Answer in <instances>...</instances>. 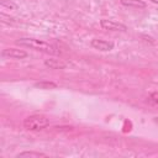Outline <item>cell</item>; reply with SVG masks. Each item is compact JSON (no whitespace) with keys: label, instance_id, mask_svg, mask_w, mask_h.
I'll use <instances>...</instances> for the list:
<instances>
[{"label":"cell","instance_id":"cell-1","mask_svg":"<svg viewBox=\"0 0 158 158\" xmlns=\"http://www.w3.org/2000/svg\"><path fill=\"white\" fill-rule=\"evenodd\" d=\"M16 43L19 46L27 47V48H31V49H35V51H38V52H42V53L51 54V56H56V54L59 53V49L56 44H53L51 42H47V41H43V40L23 37V38H19L16 41Z\"/></svg>","mask_w":158,"mask_h":158},{"label":"cell","instance_id":"cell-2","mask_svg":"<svg viewBox=\"0 0 158 158\" xmlns=\"http://www.w3.org/2000/svg\"><path fill=\"white\" fill-rule=\"evenodd\" d=\"M49 126V120L43 115H31L23 120V127L28 131H41Z\"/></svg>","mask_w":158,"mask_h":158},{"label":"cell","instance_id":"cell-3","mask_svg":"<svg viewBox=\"0 0 158 158\" xmlns=\"http://www.w3.org/2000/svg\"><path fill=\"white\" fill-rule=\"evenodd\" d=\"M100 26L102 30H107V31H120V32H126L127 31V26L121 23V22H117V21H114V20H106V19H102L100 21Z\"/></svg>","mask_w":158,"mask_h":158},{"label":"cell","instance_id":"cell-4","mask_svg":"<svg viewBox=\"0 0 158 158\" xmlns=\"http://www.w3.org/2000/svg\"><path fill=\"white\" fill-rule=\"evenodd\" d=\"M90 46L94 49H98L100 52H109L111 49H114L115 44L111 41H106V40H100V38H94L90 42Z\"/></svg>","mask_w":158,"mask_h":158},{"label":"cell","instance_id":"cell-5","mask_svg":"<svg viewBox=\"0 0 158 158\" xmlns=\"http://www.w3.org/2000/svg\"><path fill=\"white\" fill-rule=\"evenodd\" d=\"M1 56L5 57V58H11V59H23L28 54L23 49H19V48H5V49H2Z\"/></svg>","mask_w":158,"mask_h":158},{"label":"cell","instance_id":"cell-6","mask_svg":"<svg viewBox=\"0 0 158 158\" xmlns=\"http://www.w3.org/2000/svg\"><path fill=\"white\" fill-rule=\"evenodd\" d=\"M44 65L49 69H64L65 68V63H63L60 59L57 58H49L44 60Z\"/></svg>","mask_w":158,"mask_h":158},{"label":"cell","instance_id":"cell-7","mask_svg":"<svg viewBox=\"0 0 158 158\" xmlns=\"http://www.w3.org/2000/svg\"><path fill=\"white\" fill-rule=\"evenodd\" d=\"M121 5L126 7H133V9H144L146 2L143 0H120Z\"/></svg>","mask_w":158,"mask_h":158},{"label":"cell","instance_id":"cell-8","mask_svg":"<svg viewBox=\"0 0 158 158\" xmlns=\"http://www.w3.org/2000/svg\"><path fill=\"white\" fill-rule=\"evenodd\" d=\"M23 157L40 158V157H47V154L46 153H42V152H35V151H25V152H21L19 154H16V158H23Z\"/></svg>","mask_w":158,"mask_h":158},{"label":"cell","instance_id":"cell-9","mask_svg":"<svg viewBox=\"0 0 158 158\" xmlns=\"http://www.w3.org/2000/svg\"><path fill=\"white\" fill-rule=\"evenodd\" d=\"M36 88H40V89H56L57 88V84L53 83V81H48V80H42V81H38L35 84Z\"/></svg>","mask_w":158,"mask_h":158},{"label":"cell","instance_id":"cell-10","mask_svg":"<svg viewBox=\"0 0 158 158\" xmlns=\"http://www.w3.org/2000/svg\"><path fill=\"white\" fill-rule=\"evenodd\" d=\"M0 4H1V7L4 10H6V9L7 10H16L17 9V5L15 2H12L11 0H1Z\"/></svg>","mask_w":158,"mask_h":158},{"label":"cell","instance_id":"cell-11","mask_svg":"<svg viewBox=\"0 0 158 158\" xmlns=\"http://www.w3.org/2000/svg\"><path fill=\"white\" fill-rule=\"evenodd\" d=\"M147 99H148V102H149V104H152V105H156V106H158V91H156V93H152V94H149V96H148Z\"/></svg>","mask_w":158,"mask_h":158},{"label":"cell","instance_id":"cell-12","mask_svg":"<svg viewBox=\"0 0 158 158\" xmlns=\"http://www.w3.org/2000/svg\"><path fill=\"white\" fill-rule=\"evenodd\" d=\"M149 1H152V2H154V4H157V5H158V0H149Z\"/></svg>","mask_w":158,"mask_h":158}]
</instances>
